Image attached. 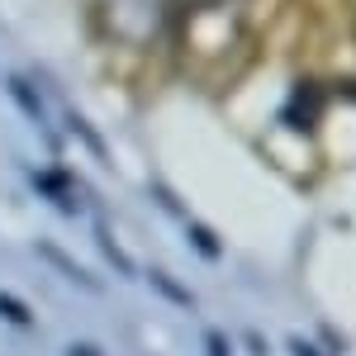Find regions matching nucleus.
<instances>
[{"instance_id": "5", "label": "nucleus", "mask_w": 356, "mask_h": 356, "mask_svg": "<svg viewBox=\"0 0 356 356\" xmlns=\"http://www.w3.org/2000/svg\"><path fill=\"white\" fill-rule=\"evenodd\" d=\"M38 252H43V257H48V261H53V266H62V271L72 275V280H76V285H86V290H90V275H86L81 266H76V261H67V257H62V252H57L53 243H43V247H38Z\"/></svg>"}, {"instance_id": "1", "label": "nucleus", "mask_w": 356, "mask_h": 356, "mask_svg": "<svg viewBox=\"0 0 356 356\" xmlns=\"http://www.w3.org/2000/svg\"><path fill=\"white\" fill-rule=\"evenodd\" d=\"M100 15L105 29L124 43H147L157 29H162L166 0H100Z\"/></svg>"}, {"instance_id": "9", "label": "nucleus", "mask_w": 356, "mask_h": 356, "mask_svg": "<svg viewBox=\"0 0 356 356\" xmlns=\"http://www.w3.org/2000/svg\"><path fill=\"white\" fill-rule=\"evenodd\" d=\"M204 356H228V342L219 328H204Z\"/></svg>"}, {"instance_id": "3", "label": "nucleus", "mask_w": 356, "mask_h": 356, "mask_svg": "<svg viewBox=\"0 0 356 356\" xmlns=\"http://www.w3.org/2000/svg\"><path fill=\"white\" fill-rule=\"evenodd\" d=\"M10 95L24 105V114L33 119V124H43V105H38V95L29 90V81H19V76H10Z\"/></svg>"}, {"instance_id": "10", "label": "nucleus", "mask_w": 356, "mask_h": 356, "mask_svg": "<svg viewBox=\"0 0 356 356\" xmlns=\"http://www.w3.org/2000/svg\"><path fill=\"white\" fill-rule=\"evenodd\" d=\"M67 356H100V352H95V347H86V342H72V347H67Z\"/></svg>"}, {"instance_id": "7", "label": "nucleus", "mask_w": 356, "mask_h": 356, "mask_svg": "<svg viewBox=\"0 0 356 356\" xmlns=\"http://www.w3.org/2000/svg\"><path fill=\"white\" fill-rule=\"evenodd\" d=\"M38 186H43V191L53 195V200H62V209L72 214V195H67V176H57V181H53V171H38Z\"/></svg>"}, {"instance_id": "11", "label": "nucleus", "mask_w": 356, "mask_h": 356, "mask_svg": "<svg viewBox=\"0 0 356 356\" xmlns=\"http://www.w3.org/2000/svg\"><path fill=\"white\" fill-rule=\"evenodd\" d=\"M290 352H295V356H318V352H314V347H309V342H300V337L290 342Z\"/></svg>"}, {"instance_id": "4", "label": "nucleus", "mask_w": 356, "mask_h": 356, "mask_svg": "<svg viewBox=\"0 0 356 356\" xmlns=\"http://www.w3.org/2000/svg\"><path fill=\"white\" fill-rule=\"evenodd\" d=\"M147 280H152V285H157V295H166V300L186 304V309H191V304H195V295H191V290H181V285H176V280H171V275H162V271H147Z\"/></svg>"}, {"instance_id": "8", "label": "nucleus", "mask_w": 356, "mask_h": 356, "mask_svg": "<svg viewBox=\"0 0 356 356\" xmlns=\"http://www.w3.org/2000/svg\"><path fill=\"white\" fill-rule=\"evenodd\" d=\"M191 243L200 247V257H204V261H219V238H214V233H204L200 223H191Z\"/></svg>"}, {"instance_id": "2", "label": "nucleus", "mask_w": 356, "mask_h": 356, "mask_svg": "<svg viewBox=\"0 0 356 356\" xmlns=\"http://www.w3.org/2000/svg\"><path fill=\"white\" fill-rule=\"evenodd\" d=\"M95 238H100V247H105V257H110V266L114 271H124V275H134V261L119 252V243H114V233L105 228V223H95Z\"/></svg>"}, {"instance_id": "6", "label": "nucleus", "mask_w": 356, "mask_h": 356, "mask_svg": "<svg viewBox=\"0 0 356 356\" xmlns=\"http://www.w3.org/2000/svg\"><path fill=\"white\" fill-rule=\"evenodd\" d=\"M0 318H10L15 328H24V332L33 328V314H29L19 300H10V295H0Z\"/></svg>"}]
</instances>
